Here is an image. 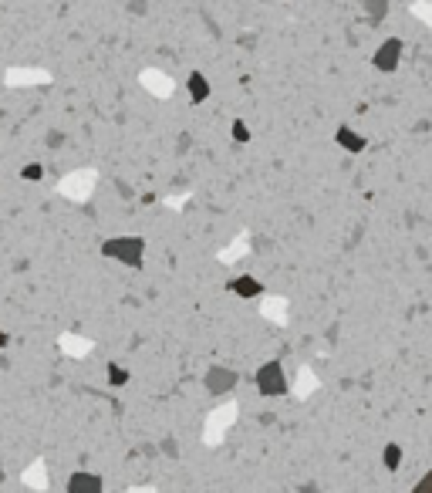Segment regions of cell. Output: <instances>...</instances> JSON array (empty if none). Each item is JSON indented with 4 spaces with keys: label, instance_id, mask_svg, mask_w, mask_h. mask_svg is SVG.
I'll return each instance as SVG.
<instances>
[{
    "label": "cell",
    "instance_id": "obj_4",
    "mask_svg": "<svg viewBox=\"0 0 432 493\" xmlns=\"http://www.w3.org/2000/svg\"><path fill=\"white\" fill-rule=\"evenodd\" d=\"M203 385H207L209 396H226V392H233L240 385V375L233 368H226V365H209L207 375H203Z\"/></svg>",
    "mask_w": 432,
    "mask_h": 493
},
{
    "label": "cell",
    "instance_id": "obj_13",
    "mask_svg": "<svg viewBox=\"0 0 432 493\" xmlns=\"http://www.w3.org/2000/svg\"><path fill=\"white\" fill-rule=\"evenodd\" d=\"M20 179H31V183H41V179H44V166H41V162H27V166L20 169Z\"/></svg>",
    "mask_w": 432,
    "mask_h": 493
},
{
    "label": "cell",
    "instance_id": "obj_9",
    "mask_svg": "<svg viewBox=\"0 0 432 493\" xmlns=\"http://www.w3.org/2000/svg\"><path fill=\"white\" fill-rule=\"evenodd\" d=\"M402 459H405V450H402V443H385L382 446V466L395 473L398 466H402Z\"/></svg>",
    "mask_w": 432,
    "mask_h": 493
},
{
    "label": "cell",
    "instance_id": "obj_5",
    "mask_svg": "<svg viewBox=\"0 0 432 493\" xmlns=\"http://www.w3.org/2000/svg\"><path fill=\"white\" fill-rule=\"evenodd\" d=\"M335 146H338L341 152L361 155V152L368 149V139L358 132V129H351V125H338V129H335Z\"/></svg>",
    "mask_w": 432,
    "mask_h": 493
},
{
    "label": "cell",
    "instance_id": "obj_15",
    "mask_svg": "<svg viewBox=\"0 0 432 493\" xmlns=\"http://www.w3.org/2000/svg\"><path fill=\"white\" fill-rule=\"evenodd\" d=\"M7 342H11V335H7V331L0 328V348H7Z\"/></svg>",
    "mask_w": 432,
    "mask_h": 493
},
{
    "label": "cell",
    "instance_id": "obj_17",
    "mask_svg": "<svg viewBox=\"0 0 432 493\" xmlns=\"http://www.w3.org/2000/svg\"><path fill=\"white\" fill-rule=\"evenodd\" d=\"M0 483H4V473H0Z\"/></svg>",
    "mask_w": 432,
    "mask_h": 493
},
{
    "label": "cell",
    "instance_id": "obj_1",
    "mask_svg": "<svg viewBox=\"0 0 432 493\" xmlns=\"http://www.w3.org/2000/svg\"><path fill=\"white\" fill-rule=\"evenodd\" d=\"M102 257L139 270L142 261H146V240H142V237H109V240L102 244Z\"/></svg>",
    "mask_w": 432,
    "mask_h": 493
},
{
    "label": "cell",
    "instance_id": "obj_10",
    "mask_svg": "<svg viewBox=\"0 0 432 493\" xmlns=\"http://www.w3.org/2000/svg\"><path fill=\"white\" fill-rule=\"evenodd\" d=\"M365 11H368V20L378 24V20H385V14H389V0H365Z\"/></svg>",
    "mask_w": 432,
    "mask_h": 493
},
{
    "label": "cell",
    "instance_id": "obj_12",
    "mask_svg": "<svg viewBox=\"0 0 432 493\" xmlns=\"http://www.w3.org/2000/svg\"><path fill=\"white\" fill-rule=\"evenodd\" d=\"M230 135H233V142H250V125L244 118H233L230 122Z\"/></svg>",
    "mask_w": 432,
    "mask_h": 493
},
{
    "label": "cell",
    "instance_id": "obj_3",
    "mask_svg": "<svg viewBox=\"0 0 432 493\" xmlns=\"http://www.w3.org/2000/svg\"><path fill=\"white\" fill-rule=\"evenodd\" d=\"M402 55H405V41L402 38H385L382 44L375 48V55H372V64H375L382 75H392L395 68L402 64Z\"/></svg>",
    "mask_w": 432,
    "mask_h": 493
},
{
    "label": "cell",
    "instance_id": "obj_2",
    "mask_svg": "<svg viewBox=\"0 0 432 493\" xmlns=\"http://www.w3.org/2000/svg\"><path fill=\"white\" fill-rule=\"evenodd\" d=\"M253 385H257V392L263 398H281L291 392V382H287V372H284V365L277 359L263 361L260 368L253 372Z\"/></svg>",
    "mask_w": 432,
    "mask_h": 493
},
{
    "label": "cell",
    "instance_id": "obj_8",
    "mask_svg": "<svg viewBox=\"0 0 432 493\" xmlns=\"http://www.w3.org/2000/svg\"><path fill=\"white\" fill-rule=\"evenodd\" d=\"M230 294H237V298H260L263 284L257 281V277L244 274V277H233V281H230Z\"/></svg>",
    "mask_w": 432,
    "mask_h": 493
},
{
    "label": "cell",
    "instance_id": "obj_6",
    "mask_svg": "<svg viewBox=\"0 0 432 493\" xmlns=\"http://www.w3.org/2000/svg\"><path fill=\"white\" fill-rule=\"evenodd\" d=\"M102 487H105L102 476L98 473H81V470L71 473L68 476V483H64V490L68 493H102Z\"/></svg>",
    "mask_w": 432,
    "mask_h": 493
},
{
    "label": "cell",
    "instance_id": "obj_11",
    "mask_svg": "<svg viewBox=\"0 0 432 493\" xmlns=\"http://www.w3.org/2000/svg\"><path fill=\"white\" fill-rule=\"evenodd\" d=\"M129 368H122V365H115V361H109V385H115V389H122V385H129Z\"/></svg>",
    "mask_w": 432,
    "mask_h": 493
},
{
    "label": "cell",
    "instance_id": "obj_7",
    "mask_svg": "<svg viewBox=\"0 0 432 493\" xmlns=\"http://www.w3.org/2000/svg\"><path fill=\"white\" fill-rule=\"evenodd\" d=\"M186 92H189V102H193V105H203V102L209 98V92H213V88H209V78L203 75V71H189L186 75Z\"/></svg>",
    "mask_w": 432,
    "mask_h": 493
},
{
    "label": "cell",
    "instance_id": "obj_14",
    "mask_svg": "<svg viewBox=\"0 0 432 493\" xmlns=\"http://www.w3.org/2000/svg\"><path fill=\"white\" fill-rule=\"evenodd\" d=\"M412 493H432V470H426V473L415 480V483H412Z\"/></svg>",
    "mask_w": 432,
    "mask_h": 493
},
{
    "label": "cell",
    "instance_id": "obj_16",
    "mask_svg": "<svg viewBox=\"0 0 432 493\" xmlns=\"http://www.w3.org/2000/svg\"><path fill=\"white\" fill-rule=\"evenodd\" d=\"M0 122H4V109H0Z\"/></svg>",
    "mask_w": 432,
    "mask_h": 493
}]
</instances>
